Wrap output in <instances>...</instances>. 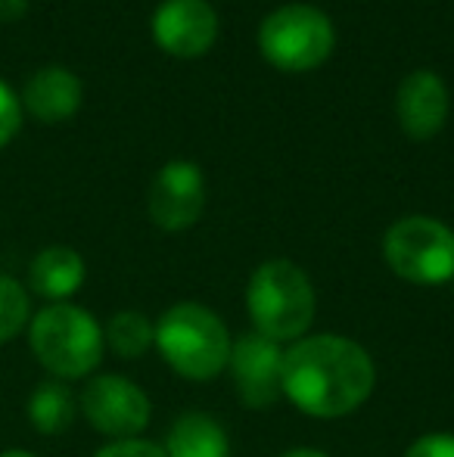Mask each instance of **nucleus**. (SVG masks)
<instances>
[{
    "label": "nucleus",
    "instance_id": "f257e3e1",
    "mask_svg": "<svg viewBox=\"0 0 454 457\" xmlns=\"http://www.w3.org/2000/svg\"><path fill=\"white\" fill-rule=\"evenodd\" d=\"M284 395L302 414L334 420L358 411L374 392V361L355 339L318 333L284 352Z\"/></svg>",
    "mask_w": 454,
    "mask_h": 457
},
{
    "label": "nucleus",
    "instance_id": "f03ea898",
    "mask_svg": "<svg viewBox=\"0 0 454 457\" xmlns=\"http://www.w3.org/2000/svg\"><path fill=\"white\" fill-rule=\"evenodd\" d=\"M29 345L54 379H81L103 361L106 339L91 312L72 302H50L31 318Z\"/></svg>",
    "mask_w": 454,
    "mask_h": 457
},
{
    "label": "nucleus",
    "instance_id": "7ed1b4c3",
    "mask_svg": "<svg viewBox=\"0 0 454 457\" xmlns=\"http://www.w3.org/2000/svg\"><path fill=\"white\" fill-rule=\"evenodd\" d=\"M246 308L255 333L274 343H299L315 320V287L290 259H271L249 277Z\"/></svg>",
    "mask_w": 454,
    "mask_h": 457
},
{
    "label": "nucleus",
    "instance_id": "20e7f679",
    "mask_svg": "<svg viewBox=\"0 0 454 457\" xmlns=\"http://www.w3.org/2000/svg\"><path fill=\"white\" fill-rule=\"evenodd\" d=\"M156 345L171 370L194 383H206L227 367L234 343L215 312L200 302H177L159 318Z\"/></svg>",
    "mask_w": 454,
    "mask_h": 457
},
{
    "label": "nucleus",
    "instance_id": "39448f33",
    "mask_svg": "<svg viewBox=\"0 0 454 457\" xmlns=\"http://www.w3.org/2000/svg\"><path fill=\"white\" fill-rule=\"evenodd\" d=\"M336 47L330 16L309 4H286L268 12L259 29V50L280 72H311L324 66Z\"/></svg>",
    "mask_w": 454,
    "mask_h": 457
},
{
    "label": "nucleus",
    "instance_id": "423d86ee",
    "mask_svg": "<svg viewBox=\"0 0 454 457\" xmlns=\"http://www.w3.org/2000/svg\"><path fill=\"white\" fill-rule=\"evenodd\" d=\"M383 259L401 280L439 287L454 277V230L426 215H408L383 237Z\"/></svg>",
    "mask_w": 454,
    "mask_h": 457
},
{
    "label": "nucleus",
    "instance_id": "0eeeda50",
    "mask_svg": "<svg viewBox=\"0 0 454 457\" xmlns=\"http://www.w3.org/2000/svg\"><path fill=\"white\" fill-rule=\"evenodd\" d=\"M85 420L110 439H137L150 423V398L137 383L119 373H100L87 379L78 398Z\"/></svg>",
    "mask_w": 454,
    "mask_h": 457
},
{
    "label": "nucleus",
    "instance_id": "6e6552de",
    "mask_svg": "<svg viewBox=\"0 0 454 457\" xmlns=\"http://www.w3.org/2000/svg\"><path fill=\"white\" fill-rule=\"evenodd\" d=\"M150 218L156 228L177 234L200 221L206 209V178L202 169L190 159H175L162 165L150 184Z\"/></svg>",
    "mask_w": 454,
    "mask_h": 457
},
{
    "label": "nucleus",
    "instance_id": "1a4fd4ad",
    "mask_svg": "<svg viewBox=\"0 0 454 457\" xmlns=\"http://www.w3.org/2000/svg\"><path fill=\"white\" fill-rule=\"evenodd\" d=\"M230 373L246 408H271L284 395V349L274 339L249 330L230 345Z\"/></svg>",
    "mask_w": 454,
    "mask_h": 457
},
{
    "label": "nucleus",
    "instance_id": "9d476101",
    "mask_svg": "<svg viewBox=\"0 0 454 457\" xmlns=\"http://www.w3.org/2000/svg\"><path fill=\"white\" fill-rule=\"evenodd\" d=\"M153 41L177 60H194L212 50L219 12L209 0H162L153 12Z\"/></svg>",
    "mask_w": 454,
    "mask_h": 457
},
{
    "label": "nucleus",
    "instance_id": "9b49d317",
    "mask_svg": "<svg viewBox=\"0 0 454 457\" xmlns=\"http://www.w3.org/2000/svg\"><path fill=\"white\" fill-rule=\"evenodd\" d=\"M395 115L408 137L426 140L442 131L449 119V87L430 69H417L399 85L395 94Z\"/></svg>",
    "mask_w": 454,
    "mask_h": 457
},
{
    "label": "nucleus",
    "instance_id": "f8f14e48",
    "mask_svg": "<svg viewBox=\"0 0 454 457\" xmlns=\"http://www.w3.org/2000/svg\"><path fill=\"white\" fill-rule=\"evenodd\" d=\"M81 100H85V87L81 79L66 66H44L25 81L22 106L29 109L31 119L44 121V125H60L69 121L78 112Z\"/></svg>",
    "mask_w": 454,
    "mask_h": 457
},
{
    "label": "nucleus",
    "instance_id": "ddd939ff",
    "mask_svg": "<svg viewBox=\"0 0 454 457\" xmlns=\"http://www.w3.org/2000/svg\"><path fill=\"white\" fill-rule=\"evenodd\" d=\"M85 259L69 246H47L35 255L29 268V283L37 295L50 302H66L85 283Z\"/></svg>",
    "mask_w": 454,
    "mask_h": 457
},
{
    "label": "nucleus",
    "instance_id": "4468645a",
    "mask_svg": "<svg viewBox=\"0 0 454 457\" xmlns=\"http://www.w3.org/2000/svg\"><path fill=\"white\" fill-rule=\"evenodd\" d=\"M169 457H230L227 433L209 414H184L171 423L165 439Z\"/></svg>",
    "mask_w": 454,
    "mask_h": 457
},
{
    "label": "nucleus",
    "instance_id": "2eb2a0df",
    "mask_svg": "<svg viewBox=\"0 0 454 457\" xmlns=\"http://www.w3.org/2000/svg\"><path fill=\"white\" fill-rule=\"evenodd\" d=\"M78 398L62 379H44L29 398V420L41 436H60L75 423Z\"/></svg>",
    "mask_w": 454,
    "mask_h": 457
},
{
    "label": "nucleus",
    "instance_id": "dca6fc26",
    "mask_svg": "<svg viewBox=\"0 0 454 457\" xmlns=\"http://www.w3.org/2000/svg\"><path fill=\"white\" fill-rule=\"evenodd\" d=\"M106 345L119 358L131 361V358H144L150 352V345L156 343V324L146 320V314L140 312H119L112 314V320L103 330Z\"/></svg>",
    "mask_w": 454,
    "mask_h": 457
},
{
    "label": "nucleus",
    "instance_id": "f3484780",
    "mask_svg": "<svg viewBox=\"0 0 454 457\" xmlns=\"http://www.w3.org/2000/svg\"><path fill=\"white\" fill-rule=\"evenodd\" d=\"M31 324V302L22 283L10 274H0V343H10Z\"/></svg>",
    "mask_w": 454,
    "mask_h": 457
},
{
    "label": "nucleus",
    "instance_id": "a211bd4d",
    "mask_svg": "<svg viewBox=\"0 0 454 457\" xmlns=\"http://www.w3.org/2000/svg\"><path fill=\"white\" fill-rule=\"evenodd\" d=\"M19 125H22V100L6 81H0V150L16 137Z\"/></svg>",
    "mask_w": 454,
    "mask_h": 457
},
{
    "label": "nucleus",
    "instance_id": "6ab92c4d",
    "mask_svg": "<svg viewBox=\"0 0 454 457\" xmlns=\"http://www.w3.org/2000/svg\"><path fill=\"white\" fill-rule=\"evenodd\" d=\"M94 457H169L165 448L153 445L146 439H119V442H110L106 448H100Z\"/></svg>",
    "mask_w": 454,
    "mask_h": 457
},
{
    "label": "nucleus",
    "instance_id": "aec40b11",
    "mask_svg": "<svg viewBox=\"0 0 454 457\" xmlns=\"http://www.w3.org/2000/svg\"><path fill=\"white\" fill-rule=\"evenodd\" d=\"M405 457H454V436L451 433H430L420 436Z\"/></svg>",
    "mask_w": 454,
    "mask_h": 457
},
{
    "label": "nucleus",
    "instance_id": "412c9836",
    "mask_svg": "<svg viewBox=\"0 0 454 457\" xmlns=\"http://www.w3.org/2000/svg\"><path fill=\"white\" fill-rule=\"evenodd\" d=\"M29 10V0H0V22H16Z\"/></svg>",
    "mask_w": 454,
    "mask_h": 457
},
{
    "label": "nucleus",
    "instance_id": "4be33fe9",
    "mask_svg": "<svg viewBox=\"0 0 454 457\" xmlns=\"http://www.w3.org/2000/svg\"><path fill=\"white\" fill-rule=\"evenodd\" d=\"M284 457H327V454L318 452V448H293V452H286Z\"/></svg>",
    "mask_w": 454,
    "mask_h": 457
},
{
    "label": "nucleus",
    "instance_id": "5701e85b",
    "mask_svg": "<svg viewBox=\"0 0 454 457\" xmlns=\"http://www.w3.org/2000/svg\"><path fill=\"white\" fill-rule=\"evenodd\" d=\"M0 457H37V454H31V452H22V448H10V452H4Z\"/></svg>",
    "mask_w": 454,
    "mask_h": 457
}]
</instances>
